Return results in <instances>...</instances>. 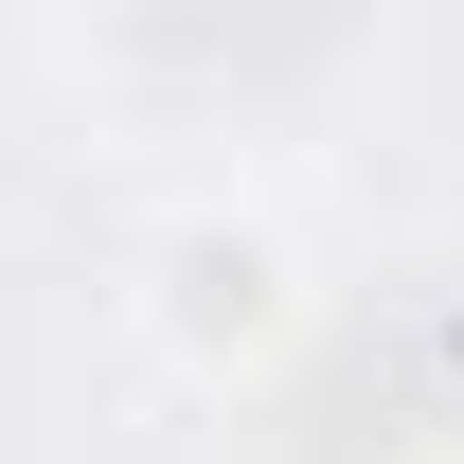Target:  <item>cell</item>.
<instances>
[{"instance_id":"6da1fadb","label":"cell","mask_w":464,"mask_h":464,"mask_svg":"<svg viewBox=\"0 0 464 464\" xmlns=\"http://www.w3.org/2000/svg\"><path fill=\"white\" fill-rule=\"evenodd\" d=\"M143 340H161V375H197V393L268 375V357L304 340V250L268 215H179L161 250H143Z\"/></svg>"}]
</instances>
